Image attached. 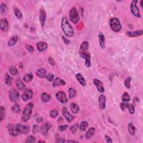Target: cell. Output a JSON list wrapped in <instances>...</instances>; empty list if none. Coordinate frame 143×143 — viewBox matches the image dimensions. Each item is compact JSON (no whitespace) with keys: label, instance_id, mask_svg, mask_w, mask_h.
<instances>
[{"label":"cell","instance_id":"obj_56","mask_svg":"<svg viewBox=\"0 0 143 143\" xmlns=\"http://www.w3.org/2000/svg\"><path fill=\"white\" fill-rule=\"evenodd\" d=\"M42 120H43V119H42V118H39V119H37V122H41V121H42Z\"/></svg>","mask_w":143,"mask_h":143},{"label":"cell","instance_id":"obj_1","mask_svg":"<svg viewBox=\"0 0 143 143\" xmlns=\"http://www.w3.org/2000/svg\"><path fill=\"white\" fill-rule=\"evenodd\" d=\"M61 28L66 36L72 37L74 35V30L68 22L67 18L65 16L63 18L61 21Z\"/></svg>","mask_w":143,"mask_h":143},{"label":"cell","instance_id":"obj_46","mask_svg":"<svg viewBox=\"0 0 143 143\" xmlns=\"http://www.w3.org/2000/svg\"><path fill=\"white\" fill-rule=\"evenodd\" d=\"M33 131L34 134H38L39 131V127L38 125H34L33 128Z\"/></svg>","mask_w":143,"mask_h":143},{"label":"cell","instance_id":"obj_17","mask_svg":"<svg viewBox=\"0 0 143 143\" xmlns=\"http://www.w3.org/2000/svg\"><path fill=\"white\" fill-rule=\"evenodd\" d=\"M106 99L105 96L104 94H101L99 99V107L101 110H104L106 107Z\"/></svg>","mask_w":143,"mask_h":143},{"label":"cell","instance_id":"obj_37","mask_svg":"<svg viewBox=\"0 0 143 143\" xmlns=\"http://www.w3.org/2000/svg\"><path fill=\"white\" fill-rule=\"evenodd\" d=\"M122 100L125 102H129L130 100V96L127 92H125L122 96Z\"/></svg>","mask_w":143,"mask_h":143},{"label":"cell","instance_id":"obj_55","mask_svg":"<svg viewBox=\"0 0 143 143\" xmlns=\"http://www.w3.org/2000/svg\"><path fill=\"white\" fill-rule=\"evenodd\" d=\"M133 101H134L135 104H137V103L139 101V100L138 98H134V99H133Z\"/></svg>","mask_w":143,"mask_h":143},{"label":"cell","instance_id":"obj_51","mask_svg":"<svg viewBox=\"0 0 143 143\" xmlns=\"http://www.w3.org/2000/svg\"><path fill=\"white\" fill-rule=\"evenodd\" d=\"M105 140H106V141H107V143H112V139H111V138L110 137V136H107V135H106L105 136Z\"/></svg>","mask_w":143,"mask_h":143},{"label":"cell","instance_id":"obj_6","mask_svg":"<svg viewBox=\"0 0 143 143\" xmlns=\"http://www.w3.org/2000/svg\"><path fill=\"white\" fill-rule=\"evenodd\" d=\"M33 95L34 94L33 91L29 88H26L25 89L24 94L22 95V99L25 101H27L29 99H32Z\"/></svg>","mask_w":143,"mask_h":143},{"label":"cell","instance_id":"obj_32","mask_svg":"<svg viewBox=\"0 0 143 143\" xmlns=\"http://www.w3.org/2000/svg\"><path fill=\"white\" fill-rule=\"evenodd\" d=\"M9 71H10V74L12 76H15L19 74L17 69H16L15 66H10V67L9 68Z\"/></svg>","mask_w":143,"mask_h":143},{"label":"cell","instance_id":"obj_33","mask_svg":"<svg viewBox=\"0 0 143 143\" xmlns=\"http://www.w3.org/2000/svg\"><path fill=\"white\" fill-rule=\"evenodd\" d=\"M41 100L44 102H48L50 100V96L46 93H44L41 96Z\"/></svg>","mask_w":143,"mask_h":143},{"label":"cell","instance_id":"obj_21","mask_svg":"<svg viewBox=\"0 0 143 143\" xmlns=\"http://www.w3.org/2000/svg\"><path fill=\"white\" fill-rule=\"evenodd\" d=\"M76 78L77 79V81H78V82L82 86H85L86 85V82L82 74L80 73H77L76 75Z\"/></svg>","mask_w":143,"mask_h":143},{"label":"cell","instance_id":"obj_27","mask_svg":"<svg viewBox=\"0 0 143 143\" xmlns=\"http://www.w3.org/2000/svg\"><path fill=\"white\" fill-rule=\"evenodd\" d=\"M94 132H95V129H94V127L90 128V129L87 131V132H86V139H90V138L94 135Z\"/></svg>","mask_w":143,"mask_h":143},{"label":"cell","instance_id":"obj_20","mask_svg":"<svg viewBox=\"0 0 143 143\" xmlns=\"http://www.w3.org/2000/svg\"><path fill=\"white\" fill-rule=\"evenodd\" d=\"M36 75L38 77L43 78L46 77V71L45 69L43 68H40L36 71Z\"/></svg>","mask_w":143,"mask_h":143},{"label":"cell","instance_id":"obj_7","mask_svg":"<svg viewBox=\"0 0 143 143\" xmlns=\"http://www.w3.org/2000/svg\"><path fill=\"white\" fill-rule=\"evenodd\" d=\"M138 2V1H133L131 5V11L132 12V14L134 15V16H136V17H140V14L139 8L138 7V6H136V3Z\"/></svg>","mask_w":143,"mask_h":143},{"label":"cell","instance_id":"obj_18","mask_svg":"<svg viewBox=\"0 0 143 143\" xmlns=\"http://www.w3.org/2000/svg\"><path fill=\"white\" fill-rule=\"evenodd\" d=\"M143 31L142 30H137L135 31H127L126 32V35L127 36H130V37H136V36H140L143 34Z\"/></svg>","mask_w":143,"mask_h":143},{"label":"cell","instance_id":"obj_25","mask_svg":"<svg viewBox=\"0 0 143 143\" xmlns=\"http://www.w3.org/2000/svg\"><path fill=\"white\" fill-rule=\"evenodd\" d=\"M12 78L11 77L8 73H6L4 77V81L7 86H11L12 83Z\"/></svg>","mask_w":143,"mask_h":143},{"label":"cell","instance_id":"obj_28","mask_svg":"<svg viewBox=\"0 0 143 143\" xmlns=\"http://www.w3.org/2000/svg\"><path fill=\"white\" fill-rule=\"evenodd\" d=\"M128 130H129V132L130 133V134H131V135H134L135 134L136 128L132 123H130V124H129V125H128Z\"/></svg>","mask_w":143,"mask_h":143},{"label":"cell","instance_id":"obj_9","mask_svg":"<svg viewBox=\"0 0 143 143\" xmlns=\"http://www.w3.org/2000/svg\"><path fill=\"white\" fill-rule=\"evenodd\" d=\"M16 126L17 130L19 131V132L22 133V134H29L30 131V127L29 126L24 125H22L21 124H18L16 125Z\"/></svg>","mask_w":143,"mask_h":143},{"label":"cell","instance_id":"obj_50","mask_svg":"<svg viewBox=\"0 0 143 143\" xmlns=\"http://www.w3.org/2000/svg\"><path fill=\"white\" fill-rule=\"evenodd\" d=\"M54 75L52 74H49L48 75H46V78L48 79L49 81H52L54 79Z\"/></svg>","mask_w":143,"mask_h":143},{"label":"cell","instance_id":"obj_39","mask_svg":"<svg viewBox=\"0 0 143 143\" xmlns=\"http://www.w3.org/2000/svg\"><path fill=\"white\" fill-rule=\"evenodd\" d=\"M11 109H12V111H14L15 113H19L21 111V107L19 104H15L14 105H13Z\"/></svg>","mask_w":143,"mask_h":143},{"label":"cell","instance_id":"obj_43","mask_svg":"<svg viewBox=\"0 0 143 143\" xmlns=\"http://www.w3.org/2000/svg\"><path fill=\"white\" fill-rule=\"evenodd\" d=\"M58 115V111L55 109L52 110L50 113V116L51 118H55Z\"/></svg>","mask_w":143,"mask_h":143},{"label":"cell","instance_id":"obj_47","mask_svg":"<svg viewBox=\"0 0 143 143\" xmlns=\"http://www.w3.org/2000/svg\"><path fill=\"white\" fill-rule=\"evenodd\" d=\"M68 126L67 125H62L59 126V127H58V129H59V130L60 131L62 132V131L66 130L68 128Z\"/></svg>","mask_w":143,"mask_h":143},{"label":"cell","instance_id":"obj_19","mask_svg":"<svg viewBox=\"0 0 143 143\" xmlns=\"http://www.w3.org/2000/svg\"><path fill=\"white\" fill-rule=\"evenodd\" d=\"M48 44L46 43L40 41L37 44V49L39 51H43L47 49Z\"/></svg>","mask_w":143,"mask_h":143},{"label":"cell","instance_id":"obj_57","mask_svg":"<svg viewBox=\"0 0 143 143\" xmlns=\"http://www.w3.org/2000/svg\"><path fill=\"white\" fill-rule=\"evenodd\" d=\"M68 143H78L77 141H73V140H68Z\"/></svg>","mask_w":143,"mask_h":143},{"label":"cell","instance_id":"obj_49","mask_svg":"<svg viewBox=\"0 0 143 143\" xmlns=\"http://www.w3.org/2000/svg\"><path fill=\"white\" fill-rule=\"evenodd\" d=\"M26 49L28 51H29V52H31V53H33V51H34V48H33L31 45H26Z\"/></svg>","mask_w":143,"mask_h":143},{"label":"cell","instance_id":"obj_34","mask_svg":"<svg viewBox=\"0 0 143 143\" xmlns=\"http://www.w3.org/2000/svg\"><path fill=\"white\" fill-rule=\"evenodd\" d=\"M0 116H0V120L1 121H2L5 118L6 110L3 106H1L0 108Z\"/></svg>","mask_w":143,"mask_h":143},{"label":"cell","instance_id":"obj_26","mask_svg":"<svg viewBox=\"0 0 143 143\" xmlns=\"http://www.w3.org/2000/svg\"><path fill=\"white\" fill-rule=\"evenodd\" d=\"M18 39H19V38H18L17 36H14L11 37L10 39L9 40V42H8V45L10 46H14L17 42Z\"/></svg>","mask_w":143,"mask_h":143},{"label":"cell","instance_id":"obj_14","mask_svg":"<svg viewBox=\"0 0 143 143\" xmlns=\"http://www.w3.org/2000/svg\"><path fill=\"white\" fill-rule=\"evenodd\" d=\"M94 85L96 86V88H97L98 91H99L100 93H103L104 92V84H103V83L101 82L100 80H99V79H94Z\"/></svg>","mask_w":143,"mask_h":143},{"label":"cell","instance_id":"obj_12","mask_svg":"<svg viewBox=\"0 0 143 143\" xmlns=\"http://www.w3.org/2000/svg\"><path fill=\"white\" fill-rule=\"evenodd\" d=\"M7 129L8 130H9V134H10L11 136H16L19 135V131L17 130L16 126L14 125L11 124H9L7 125Z\"/></svg>","mask_w":143,"mask_h":143},{"label":"cell","instance_id":"obj_35","mask_svg":"<svg viewBox=\"0 0 143 143\" xmlns=\"http://www.w3.org/2000/svg\"><path fill=\"white\" fill-rule=\"evenodd\" d=\"M7 10V7L6 4H1V6H0V11H1V14L4 15L6 14V12Z\"/></svg>","mask_w":143,"mask_h":143},{"label":"cell","instance_id":"obj_3","mask_svg":"<svg viewBox=\"0 0 143 143\" xmlns=\"http://www.w3.org/2000/svg\"><path fill=\"white\" fill-rule=\"evenodd\" d=\"M111 29L115 32H119L121 29V25L119 20L116 17H113L110 21Z\"/></svg>","mask_w":143,"mask_h":143},{"label":"cell","instance_id":"obj_31","mask_svg":"<svg viewBox=\"0 0 143 143\" xmlns=\"http://www.w3.org/2000/svg\"><path fill=\"white\" fill-rule=\"evenodd\" d=\"M14 11L15 15V16H16V17H17V18H18V19H22V14H21V11H20V10L18 9L17 7H16V6H14Z\"/></svg>","mask_w":143,"mask_h":143},{"label":"cell","instance_id":"obj_41","mask_svg":"<svg viewBox=\"0 0 143 143\" xmlns=\"http://www.w3.org/2000/svg\"><path fill=\"white\" fill-rule=\"evenodd\" d=\"M131 81V78L127 77V78H126L124 81L125 86V87L128 89H129L131 87V86H130Z\"/></svg>","mask_w":143,"mask_h":143},{"label":"cell","instance_id":"obj_36","mask_svg":"<svg viewBox=\"0 0 143 143\" xmlns=\"http://www.w3.org/2000/svg\"><path fill=\"white\" fill-rule=\"evenodd\" d=\"M89 47V44L87 41H84L82 43L81 46V50L82 51H87Z\"/></svg>","mask_w":143,"mask_h":143},{"label":"cell","instance_id":"obj_29","mask_svg":"<svg viewBox=\"0 0 143 143\" xmlns=\"http://www.w3.org/2000/svg\"><path fill=\"white\" fill-rule=\"evenodd\" d=\"M71 107L72 112L73 113V114H77V113L78 112L79 110V107L77 104H75V103H72L71 104Z\"/></svg>","mask_w":143,"mask_h":143},{"label":"cell","instance_id":"obj_2","mask_svg":"<svg viewBox=\"0 0 143 143\" xmlns=\"http://www.w3.org/2000/svg\"><path fill=\"white\" fill-rule=\"evenodd\" d=\"M33 108H34V104L33 102L29 103L24 108L22 112V117H21L23 122H26L30 119Z\"/></svg>","mask_w":143,"mask_h":143},{"label":"cell","instance_id":"obj_38","mask_svg":"<svg viewBox=\"0 0 143 143\" xmlns=\"http://www.w3.org/2000/svg\"><path fill=\"white\" fill-rule=\"evenodd\" d=\"M76 96V91L73 88H70L69 89V99H73Z\"/></svg>","mask_w":143,"mask_h":143},{"label":"cell","instance_id":"obj_16","mask_svg":"<svg viewBox=\"0 0 143 143\" xmlns=\"http://www.w3.org/2000/svg\"><path fill=\"white\" fill-rule=\"evenodd\" d=\"M80 56L81 57H82L84 59H85L86 62L85 64L86 66L87 67H89L91 66V56L90 54L89 53H81Z\"/></svg>","mask_w":143,"mask_h":143},{"label":"cell","instance_id":"obj_30","mask_svg":"<svg viewBox=\"0 0 143 143\" xmlns=\"http://www.w3.org/2000/svg\"><path fill=\"white\" fill-rule=\"evenodd\" d=\"M33 78V74L31 73H29L26 74L24 76V81L26 82H29L32 80Z\"/></svg>","mask_w":143,"mask_h":143},{"label":"cell","instance_id":"obj_10","mask_svg":"<svg viewBox=\"0 0 143 143\" xmlns=\"http://www.w3.org/2000/svg\"><path fill=\"white\" fill-rule=\"evenodd\" d=\"M62 114L64 116V117L66 118V121L68 122H71L74 119V116L72 115L69 112V111H68L66 107H63L62 109Z\"/></svg>","mask_w":143,"mask_h":143},{"label":"cell","instance_id":"obj_42","mask_svg":"<svg viewBox=\"0 0 143 143\" xmlns=\"http://www.w3.org/2000/svg\"><path fill=\"white\" fill-rule=\"evenodd\" d=\"M35 142V138L34 136H29L26 138L25 143H34Z\"/></svg>","mask_w":143,"mask_h":143},{"label":"cell","instance_id":"obj_4","mask_svg":"<svg viewBox=\"0 0 143 143\" xmlns=\"http://www.w3.org/2000/svg\"><path fill=\"white\" fill-rule=\"evenodd\" d=\"M69 18L73 24H77L79 20V16L78 11L75 7L72 8L69 12Z\"/></svg>","mask_w":143,"mask_h":143},{"label":"cell","instance_id":"obj_48","mask_svg":"<svg viewBox=\"0 0 143 143\" xmlns=\"http://www.w3.org/2000/svg\"><path fill=\"white\" fill-rule=\"evenodd\" d=\"M127 105L128 104L126 103H121L120 104V108L122 111H125L126 109H127Z\"/></svg>","mask_w":143,"mask_h":143},{"label":"cell","instance_id":"obj_40","mask_svg":"<svg viewBox=\"0 0 143 143\" xmlns=\"http://www.w3.org/2000/svg\"><path fill=\"white\" fill-rule=\"evenodd\" d=\"M88 127V123L86 122V121H82V122L81 123L80 126H79V129L81 131H84L87 129Z\"/></svg>","mask_w":143,"mask_h":143},{"label":"cell","instance_id":"obj_11","mask_svg":"<svg viewBox=\"0 0 143 143\" xmlns=\"http://www.w3.org/2000/svg\"><path fill=\"white\" fill-rule=\"evenodd\" d=\"M56 97L58 100L62 104H66V102H67V98H66V94L64 92L59 91L57 92L56 94Z\"/></svg>","mask_w":143,"mask_h":143},{"label":"cell","instance_id":"obj_5","mask_svg":"<svg viewBox=\"0 0 143 143\" xmlns=\"http://www.w3.org/2000/svg\"><path fill=\"white\" fill-rule=\"evenodd\" d=\"M20 94L18 91L16 89L12 88L10 91L9 97L10 99L12 102H16L19 99Z\"/></svg>","mask_w":143,"mask_h":143},{"label":"cell","instance_id":"obj_44","mask_svg":"<svg viewBox=\"0 0 143 143\" xmlns=\"http://www.w3.org/2000/svg\"><path fill=\"white\" fill-rule=\"evenodd\" d=\"M127 109L129 110V112L131 114H134L135 112V109L134 106L132 104H128L127 105Z\"/></svg>","mask_w":143,"mask_h":143},{"label":"cell","instance_id":"obj_45","mask_svg":"<svg viewBox=\"0 0 143 143\" xmlns=\"http://www.w3.org/2000/svg\"><path fill=\"white\" fill-rule=\"evenodd\" d=\"M78 124H74L72 126L71 128H70V130H71V131H72L73 134H74V133L76 132V131H77V130L78 128Z\"/></svg>","mask_w":143,"mask_h":143},{"label":"cell","instance_id":"obj_23","mask_svg":"<svg viewBox=\"0 0 143 143\" xmlns=\"http://www.w3.org/2000/svg\"><path fill=\"white\" fill-rule=\"evenodd\" d=\"M16 84L17 88L21 91L24 90L25 88V85L24 83L22 82V81H21V79L20 78H19L17 79V80H16Z\"/></svg>","mask_w":143,"mask_h":143},{"label":"cell","instance_id":"obj_58","mask_svg":"<svg viewBox=\"0 0 143 143\" xmlns=\"http://www.w3.org/2000/svg\"><path fill=\"white\" fill-rule=\"evenodd\" d=\"M142 3H143V1H141V2H140V5H141V7H143Z\"/></svg>","mask_w":143,"mask_h":143},{"label":"cell","instance_id":"obj_15","mask_svg":"<svg viewBox=\"0 0 143 143\" xmlns=\"http://www.w3.org/2000/svg\"><path fill=\"white\" fill-rule=\"evenodd\" d=\"M46 12L43 9H41L40 10V15H39V20L40 22V24L41 26H44L46 21Z\"/></svg>","mask_w":143,"mask_h":143},{"label":"cell","instance_id":"obj_54","mask_svg":"<svg viewBox=\"0 0 143 143\" xmlns=\"http://www.w3.org/2000/svg\"><path fill=\"white\" fill-rule=\"evenodd\" d=\"M56 142L57 143H64L65 142V140L63 138H58L56 140Z\"/></svg>","mask_w":143,"mask_h":143},{"label":"cell","instance_id":"obj_52","mask_svg":"<svg viewBox=\"0 0 143 143\" xmlns=\"http://www.w3.org/2000/svg\"><path fill=\"white\" fill-rule=\"evenodd\" d=\"M49 62L50 64L52 65V66H54L55 65V61L52 58H51V57L49 58Z\"/></svg>","mask_w":143,"mask_h":143},{"label":"cell","instance_id":"obj_8","mask_svg":"<svg viewBox=\"0 0 143 143\" xmlns=\"http://www.w3.org/2000/svg\"><path fill=\"white\" fill-rule=\"evenodd\" d=\"M51 127V124L50 123L48 122L43 123L40 127L41 133L43 134V136L47 135L48 131H49Z\"/></svg>","mask_w":143,"mask_h":143},{"label":"cell","instance_id":"obj_24","mask_svg":"<svg viewBox=\"0 0 143 143\" xmlns=\"http://www.w3.org/2000/svg\"><path fill=\"white\" fill-rule=\"evenodd\" d=\"M99 45H100L102 49H104V46H105V38H104V35L102 34V33H100L99 35Z\"/></svg>","mask_w":143,"mask_h":143},{"label":"cell","instance_id":"obj_13","mask_svg":"<svg viewBox=\"0 0 143 143\" xmlns=\"http://www.w3.org/2000/svg\"><path fill=\"white\" fill-rule=\"evenodd\" d=\"M0 27H1V30L2 31H7L8 29H9V22L5 18H2L1 19V21H0Z\"/></svg>","mask_w":143,"mask_h":143},{"label":"cell","instance_id":"obj_22","mask_svg":"<svg viewBox=\"0 0 143 143\" xmlns=\"http://www.w3.org/2000/svg\"><path fill=\"white\" fill-rule=\"evenodd\" d=\"M66 84V82L64 80L60 78H56L53 82V86H64Z\"/></svg>","mask_w":143,"mask_h":143},{"label":"cell","instance_id":"obj_53","mask_svg":"<svg viewBox=\"0 0 143 143\" xmlns=\"http://www.w3.org/2000/svg\"><path fill=\"white\" fill-rule=\"evenodd\" d=\"M63 40H64L65 44H69L70 41H69V39H67V38H66V37H64V36H63Z\"/></svg>","mask_w":143,"mask_h":143}]
</instances>
